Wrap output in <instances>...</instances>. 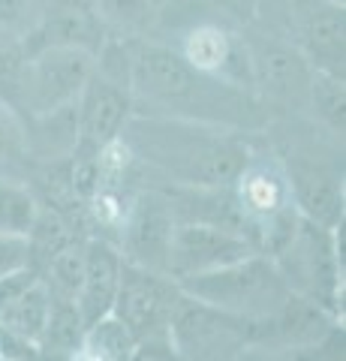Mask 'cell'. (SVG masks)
<instances>
[{
	"instance_id": "cb8c5ba5",
	"label": "cell",
	"mask_w": 346,
	"mask_h": 361,
	"mask_svg": "<svg viewBox=\"0 0 346 361\" xmlns=\"http://www.w3.org/2000/svg\"><path fill=\"white\" fill-rule=\"evenodd\" d=\"M21 166H30L25 148V123L6 103H0V175L16 178Z\"/></svg>"
},
{
	"instance_id": "ffe728a7",
	"label": "cell",
	"mask_w": 346,
	"mask_h": 361,
	"mask_svg": "<svg viewBox=\"0 0 346 361\" xmlns=\"http://www.w3.org/2000/svg\"><path fill=\"white\" fill-rule=\"evenodd\" d=\"M307 115L314 118L316 127L343 139L346 127V85L343 75L314 70L310 78V94H307Z\"/></svg>"
},
{
	"instance_id": "f1b7e54d",
	"label": "cell",
	"mask_w": 346,
	"mask_h": 361,
	"mask_svg": "<svg viewBox=\"0 0 346 361\" xmlns=\"http://www.w3.org/2000/svg\"><path fill=\"white\" fill-rule=\"evenodd\" d=\"M334 4H343V0H334Z\"/></svg>"
},
{
	"instance_id": "7a4b0ae2",
	"label": "cell",
	"mask_w": 346,
	"mask_h": 361,
	"mask_svg": "<svg viewBox=\"0 0 346 361\" xmlns=\"http://www.w3.org/2000/svg\"><path fill=\"white\" fill-rule=\"evenodd\" d=\"M250 133L220 123L130 111L118 142L154 180L184 187H232L247 163Z\"/></svg>"
},
{
	"instance_id": "6da1fadb",
	"label": "cell",
	"mask_w": 346,
	"mask_h": 361,
	"mask_svg": "<svg viewBox=\"0 0 346 361\" xmlns=\"http://www.w3.org/2000/svg\"><path fill=\"white\" fill-rule=\"evenodd\" d=\"M127 51L132 111L220 123L241 133H265L271 127V111L253 90L199 70L169 42L139 37L127 39Z\"/></svg>"
},
{
	"instance_id": "484cf974",
	"label": "cell",
	"mask_w": 346,
	"mask_h": 361,
	"mask_svg": "<svg viewBox=\"0 0 346 361\" xmlns=\"http://www.w3.org/2000/svg\"><path fill=\"white\" fill-rule=\"evenodd\" d=\"M42 4L46 0H0V30L21 37L42 13Z\"/></svg>"
},
{
	"instance_id": "52a82bcc",
	"label": "cell",
	"mask_w": 346,
	"mask_h": 361,
	"mask_svg": "<svg viewBox=\"0 0 346 361\" xmlns=\"http://www.w3.org/2000/svg\"><path fill=\"white\" fill-rule=\"evenodd\" d=\"M271 259L295 295L319 304L328 313L338 310L340 253L331 226H322L301 214L295 232Z\"/></svg>"
},
{
	"instance_id": "e0dca14e",
	"label": "cell",
	"mask_w": 346,
	"mask_h": 361,
	"mask_svg": "<svg viewBox=\"0 0 346 361\" xmlns=\"http://www.w3.org/2000/svg\"><path fill=\"white\" fill-rule=\"evenodd\" d=\"M49 310H51V292L46 286V280L39 277L25 292H18L13 301H6L0 307V331H6L9 337L37 349L42 329H46Z\"/></svg>"
},
{
	"instance_id": "5bb4252c",
	"label": "cell",
	"mask_w": 346,
	"mask_h": 361,
	"mask_svg": "<svg viewBox=\"0 0 346 361\" xmlns=\"http://www.w3.org/2000/svg\"><path fill=\"white\" fill-rule=\"evenodd\" d=\"M132 111L130 85L111 78L94 66L91 78L79 94V148L103 151L109 142L118 139L127 115Z\"/></svg>"
},
{
	"instance_id": "d6986e66",
	"label": "cell",
	"mask_w": 346,
	"mask_h": 361,
	"mask_svg": "<svg viewBox=\"0 0 346 361\" xmlns=\"http://www.w3.org/2000/svg\"><path fill=\"white\" fill-rule=\"evenodd\" d=\"M136 355V337L118 319L115 313H106L99 319L85 325L79 358H94V361H127Z\"/></svg>"
},
{
	"instance_id": "83f0119b",
	"label": "cell",
	"mask_w": 346,
	"mask_h": 361,
	"mask_svg": "<svg viewBox=\"0 0 346 361\" xmlns=\"http://www.w3.org/2000/svg\"><path fill=\"white\" fill-rule=\"evenodd\" d=\"M151 4H154V6H160V4H166V0H151Z\"/></svg>"
},
{
	"instance_id": "2e32d148",
	"label": "cell",
	"mask_w": 346,
	"mask_h": 361,
	"mask_svg": "<svg viewBox=\"0 0 346 361\" xmlns=\"http://www.w3.org/2000/svg\"><path fill=\"white\" fill-rule=\"evenodd\" d=\"M25 123V148L30 163L70 160L79 148V99L42 115H30Z\"/></svg>"
},
{
	"instance_id": "7c38bea8",
	"label": "cell",
	"mask_w": 346,
	"mask_h": 361,
	"mask_svg": "<svg viewBox=\"0 0 346 361\" xmlns=\"http://www.w3.org/2000/svg\"><path fill=\"white\" fill-rule=\"evenodd\" d=\"M175 229V217L157 187H142L127 202L124 220H121V244L118 250L124 262L160 271L166 274V250Z\"/></svg>"
},
{
	"instance_id": "d4e9b609",
	"label": "cell",
	"mask_w": 346,
	"mask_h": 361,
	"mask_svg": "<svg viewBox=\"0 0 346 361\" xmlns=\"http://www.w3.org/2000/svg\"><path fill=\"white\" fill-rule=\"evenodd\" d=\"M21 66H25V45H21V39L18 37L4 39L0 42V103H6L9 109L16 106Z\"/></svg>"
},
{
	"instance_id": "9c48e42d",
	"label": "cell",
	"mask_w": 346,
	"mask_h": 361,
	"mask_svg": "<svg viewBox=\"0 0 346 361\" xmlns=\"http://www.w3.org/2000/svg\"><path fill=\"white\" fill-rule=\"evenodd\" d=\"M253 325L181 292L169 322V341L181 358H235L253 346Z\"/></svg>"
},
{
	"instance_id": "603a6c76",
	"label": "cell",
	"mask_w": 346,
	"mask_h": 361,
	"mask_svg": "<svg viewBox=\"0 0 346 361\" xmlns=\"http://www.w3.org/2000/svg\"><path fill=\"white\" fill-rule=\"evenodd\" d=\"M37 208L39 199L27 184H21L18 178L0 175V232L27 235L33 217H37Z\"/></svg>"
},
{
	"instance_id": "5b68a950",
	"label": "cell",
	"mask_w": 346,
	"mask_h": 361,
	"mask_svg": "<svg viewBox=\"0 0 346 361\" xmlns=\"http://www.w3.org/2000/svg\"><path fill=\"white\" fill-rule=\"evenodd\" d=\"M250 58V82L259 103L274 115H304L314 66L298 51V45L277 30L259 25L244 27Z\"/></svg>"
},
{
	"instance_id": "9a60e30c",
	"label": "cell",
	"mask_w": 346,
	"mask_h": 361,
	"mask_svg": "<svg viewBox=\"0 0 346 361\" xmlns=\"http://www.w3.org/2000/svg\"><path fill=\"white\" fill-rule=\"evenodd\" d=\"M121 265H124V256L111 241L106 238L85 241V277L79 295H75V307H79L85 325L111 313V304H115L118 295Z\"/></svg>"
},
{
	"instance_id": "ba28073f",
	"label": "cell",
	"mask_w": 346,
	"mask_h": 361,
	"mask_svg": "<svg viewBox=\"0 0 346 361\" xmlns=\"http://www.w3.org/2000/svg\"><path fill=\"white\" fill-rule=\"evenodd\" d=\"M97 54L66 45H46L37 51H25L18 90H16V115L25 121L30 115H42L58 106L79 99L85 82L94 73Z\"/></svg>"
},
{
	"instance_id": "30bf717a",
	"label": "cell",
	"mask_w": 346,
	"mask_h": 361,
	"mask_svg": "<svg viewBox=\"0 0 346 361\" xmlns=\"http://www.w3.org/2000/svg\"><path fill=\"white\" fill-rule=\"evenodd\" d=\"M280 33L289 37L314 70L343 75L346 70V13L334 0H277Z\"/></svg>"
},
{
	"instance_id": "7402d4cb",
	"label": "cell",
	"mask_w": 346,
	"mask_h": 361,
	"mask_svg": "<svg viewBox=\"0 0 346 361\" xmlns=\"http://www.w3.org/2000/svg\"><path fill=\"white\" fill-rule=\"evenodd\" d=\"M85 241L87 238H73L39 268V277L46 280L51 295L73 298V301L79 295V286L85 277Z\"/></svg>"
},
{
	"instance_id": "4316f807",
	"label": "cell",
	"mask_w": 346,
	"mask_h": 361,
	"mask_svg": "<svg viewBox=\"0 0 346 361\" xmlns=\"http://www.w3.org/2000/svg\"><path fill=\"white\" fill-rule=\"evenodd\" d=\"M30 265V244L27 235H13V232H0V277L9 271L27 268Z\"/></svg>"
},
{
	"instance_id": "44dd1931",
	"label": "cell",
	"mask_w": 346,
	"mask_h": 361,
	"mask_svg": "<svg viewBox=\"0 0 346 361\" xmlns=\"http://www.w3.org/2000/svg\"><path fill=\"white\" fill-rule=\"evenodd\" d=\"M97 16L103 18L109 37L121 39H139L151 37L157 6L151 0H94Z\"/></svg>"
},
{
	"instance_id": "8fae6325",
	"label": "cell",
	"mask_w": 346,
	"mask_h": 361,
	"mask_svg": "<svg viewBox=\"0 0 346 361\" xmlns=\"http://www.w3.org/2000/svg\"><path fill=\"white\" fill-rule=\"evenodd\" d=\"M256 253L247 235L229 226L217 223H175L169 250H166V274L175 283L202 274V271H214L220 265H229L235 259H244Z\"/></svg>"
},
{
	"instance_id": "4fadbf2b",
	"label": "cell",
	"mask_w": 346,
	"mask_h": 361,
	"mask_svg": "<svg viewBox=\"0 0 346 361\" xmlns=\"http://www.w3.org/2000/svg\"><path fill=\"white\" fill-rule=\"evenodd\" d=\"M18 39L25 51L66 45V49H85L97 54L109 39V30L97 16L94 0H46L37 21Z\"/></svg>"
},
{
	"instance_id": "8992f818",
	"label": "cell",
	"mask_w": 346,
	"mask_h": 361,
	"mask_svg": "<svg viewBox=\"0 0 346 361\" xmlns=\"http://www.w3.org/2000/svg\"><path fill=\"white\" fill-rule=\"evenodd\" d=\"M181 301V286L169 274L148 271L139 265H121L118 295L111 304V313L127 325L136 337V355L148 349H163V355H175L169 341V322Z\"/></svg>"
},
{
	"instance_id": "ac0fdd59",
	"label": "cell",
	"mask_w": 346,
	"mask_h": 361,
	"mask_svg": "<svg viewBox=\"0 0 346 361\" xmlns=\"http://www.w3.org/2000/svg\"><path fill=\"white\" fill-rule=\"evenodd\" d=\"M82 334H85V319L79 307H75V301L51 295V310L37 343V353L51 358H75L82 346Z\"/></svg>"
},
{
	"instance_id": "277c9868",
	"label": "cell",
	"mask_w": 346,
	"mask_h": 361,
	"mask_svg": "<svg viewBox=\"0 0 346 361\" xmlns=\"http://www.w3.org/2000/svg\"><path fill=\"white\" fill-rule=\"evenodd\" d=\"M326 135L331 133L322 127L316 135V123L304 135L289 127L274 145V157L280 160L295 208L304 217L338 229L343 217V160H338V148H326Z\"/></svg>"
},
{
	"instance_id": "3957f363",
	"label": "cell",
	"mask_w": 346,
	"mask_h": 361,
	"mask_svg": "<svg viewBox=\"0 0 346 361\" xmlns=\"http://www.w3.org/2000/svg\"><path fill=\"white\" fill-rule=\"evenodd\" d=\"M178 286L190 298L250 322L271 319L295 295L274 259L265 253H250L214 271H202V274L181 280Z\"/></svg>"
}]
</instances>
